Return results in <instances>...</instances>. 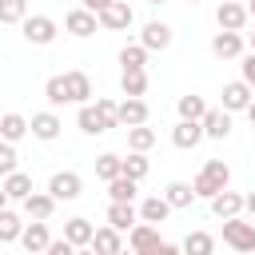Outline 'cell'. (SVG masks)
<instances>
[{"mask_svg": "<svg viewBox=\"0 0 255 255\" xmlns=\"http://www.w3.org/2000/svg\"><path fill=\"white\" fill-rule=\"evenodd\" d=\"M20 235H24L20 215H16L12 207H0V243H12V239H20Z\"/></svg>", "mask_w": 255, "mask_h": 255, "instance_id": "cell-31", "label": "cell"}, {"mask_svg": "<svg viewBox=\"0 0 255 255\" xmlns=\"http://www.w3.org/2000/svg\"><path fill=\"white\" fill-rule=\"evenodd\" d=\"M247 12H251V20H255V0H247Z\"/></svg>", "mask_w": 255, "mask_h": 255, "instance_id": "cell-45", "label": "cell"}, {"mask_svg": "<svg viewBox=\"0 0 255 255\" xmlns=\"http://www.w3.org/2000/svg\"><path fill=\"white\" fill-rule=\"evenodd\" d=\"M135 183H139V179H131V175H116V179H108V195L135 203Z\"/></svg>", "mask_w": 255, "mask_h": 255, "instance_id": "cell-33", "label": "cell"}, {"mask_svg": "<svg viewBox=\"0 0 255 255\" xmlns=\"http://www.w3.org/2000/svg\"><path fill=\"white\" fill-rule=\"evenodd\" d=\"M203 131H207V139H227V135H231V112H227L223 104H219V108H207Z\"/></svg>", "mask_w": 255, "mask_h": 255, "instance_id": "cell-13", "label": "cell"}, {"mask_svg": "<svg viewBox=\"0 0 255 255\" xmlns=\"http://www.w3.org/2000/svg\"><path fill=\"white\" fill-rule=\"evenodd\" d=\"M28 131H32V120H24L20 112H4V120H0V135H4V139L16 143V139H24Z\"/></svg>", "mask_w": 255, "mask_h": 255, "instance_id": "cell-24", "label": "cell"}, {"mask_svg": "<svg viewBox=\"0 0 255 255\" xmlns=\"http://www.w3.org/2000/svg\"><path fill=\"white\" fill-rule=\"evenodd\" d=\"M72 251H76V243H72V239H68V235H64V239H52V243H48V251H44V255H72Z\"/></svg>", "mask_w": 255, "mask_h": 255, "instance_id": "cell-40", "label": "cell"}, {"mask_svg": "<svg viewBox=\"0 0 255 255\" xmlns=\"http://www.w3.org/2000/svg\"><path fill=\"white\" fill-rule=\"evenodd\" d=\"M147 44L139 40V44H124L120 48V68H147Z\"/></svg>", "mask_w": 255, "mask_h": 255, "instance_id": "cell-29", "label": "cell"}, {"mask_svg": "<svg viewBox=\"0 0 255 255\" xmlns=\"http://www.w3.org/2000/svg\"><path fill=\"white\" fill-rule=\"evenodd\" d=\"M247 44H251V52H255V32H251V40H247Z\"/></svg>", "mask_w": 255, "mask_h": 255, "instance_id": "cell-46", "label": "cell"}, {"mask_svg": "<svg viewBox=\"0 0 255 255\" xmlns=\"http://www.w3.org/2000/svg\"><path fill=\"white\" fill-rule=\"evenodd\" d=\"M243 4H247V0H243Z\"/></svg>", "mask_w": 255, "mask_h": 255, "instance_id": "cell-49", "label": "cell"}, {"mask_svg": "<svg viewBox=\"0 0 255 255\" xmlns=\"http://www.w3.org/2000/svg\"><path fill=\"white\" fill-rule=\"evenodd\" d=\"M108 4H112V0H84V8H92V12H96V16H100V12H104V8H108Z\"/></svg>", "mask_w": 255, "mask_h": 255, "instance_id": "cell-42", "label": "cell"}, {"mask_svg": "<svg viewBox=\"0 0 255 255\" xmlns=\"http://www.w3.org/2000/svg\"><path fill=\"white\" fill-rule=\"evenodd\" d=\"M92 247H96L100 255H116V251L124 247V239H120V227H112V223H108V227H100V231L92 235Z\"/></svg>", "mask_w": 255, "mask_h": 255, "instance_id": "cell-27", "label": "cell"}, {"mask_svg": "<svg viewBox=\"0 0 255 255\" xmlns=\"http://www.w3.org/2000/svg\"><path fill=\"white\" fill-rule=\"evenodd\" d=\"M131 20H135V12L128 0H112L100 12V28H108V32H124V28H131Z\"/></svg>", "mask_w": 255, "mask_h": 255, "instance_id": "cell-6", "label": "cell"}, {"mask_svg": "<svg viewBox=\"0 0 255 255\" xmlns=\"http://www.w3.org/2000/svg\"><path fill=\"white\" fill-rule=\"evenodd\" d=\"M191 183H195L199 199H211V195H219V191L231 183V167H227L223 159H207V163H203V171H199Z\"/></svg>", "mask_w": 255, "mask_h": 255, "instance_id": "cell-2", "label": "cell"}, {"mask_svg": "<svg viewBox=\"0 0 255 255\" xmlns=\"http://www.w3.org/2000/svg\"><path fill=\"white\" fill-rule=\"evenodd\" d=\"M223 108L227 112H247V104L255 100V88L247 84V80H231V84H223Z\"/></svg>", "mask_w": 255, "mask_h": 255, "instance_id": "cell-9", "label": "cell"}, {"mask_svg": "<svg viewBox=\"0 0 255 255\" xmlns=\"http://www.w3.org/2000/svg\"><path fill=\"white\" fill-rule=\"evenodd\" d=\"M243 211H247V215L255 219V191H247V207H243Z\"/></svg>", "mask_w": 255, "mask_h": 255, "instance_id": "cell-43", "label": "cell"}, {"mask_svg": "<svg viewBox=\"0 0 255 255\" xmlns=\"http://www.w3.org/2000/svg\"><path fill=\"white\" fill-rule=\"evenodd\" d=\"M64 80H68V96H72V104H88V100H92V80H88V72L72 68V72H64Z\"/></svg>", "mask_w": 255, "mask_h": 255, "instance_id": "cell-22", "label": "cell"}, {"mask_svg": "<svg viewBox=\"0 0 255 255\" xmlns=\"http://www.w3.org/2000/svg\"><path fill=\"white\" fill-rule=\"evenodd\" d=\"M199 139H207V131H203V120H179V124L171 128V143H175L179 151H191V147H199Z\"/></svg>", "mask_w": 255, "mask_h": 255, "instance_id": "cell-7", "label": "cell"}, {"mask_svg": "<svg viewBox=\"0 0 255 255\" xmlns=\"http://www.w3.org/2000/svg\"><path fill=\"white\" fill-rule=\"evenodd\" d=\"M147 4H167V0H147Z\"/></svg>", "mask_w": 255, "mask_h": 255, "instance_id": "cell-47", "label": "cell"}, {"mask_svg": "<svg viewBox=\"0 0 255 255\" xmlns=\"http://www.w3.org/2000/svg\"><path fill=\"white\" fill-rule=\"evenodd\" d=\"M76 128H80L84 135H104V131H112L116 124L104 116L100 104H80V112H76Z\"/></svg>", "mask_w": 255, "mask_h": 255, "instance_id": "cell-4", "label": "cell"}, {"mask_svg": "<svg viewBox=\"0 0 255 255\" xmlns=\"http://www.w3.org/2000/svg\"><path fill=\"white\" fill-rule=\"evenodd\" d=\"M96 175L108 183V179H116V175H124V159L120 155H112V151H104L100 159H96Z\"/></svg>", "mask_w": 255, "mask_h": 255, "instance_id": "cell-36", "label": "cell"}, {"mask_svg": "<svg viewBox=\"0 0 255 255\" xmlns=\"http://www.w3.org/2000/svg\"><path fill=\"white\" fill-rule=\"evenodd\" d=\"M187 4H199V0H187Z\"/></svg>", "mask_w": 255, "mask_h": 255, "instance_id": "cell-48", "label": "cell"}, {"mask_svg": "<svg viewBox=\"0 0 255 255\" xmlns=\"http://www.w3.org/2000/svg\"><path fill=\"white\" fill-rule=\"evenodd\" d=\"M183 251H187V255H211V251H215V239H211L207 231H191V235L183 239Z\"/></svg>", "mask_w": 255, "mask_h": 255, "instance_id": "cell-37", "label": "cell"}, {"mask_svg": "<svg viewBox=\"0 0 255 255\" xmlns=\"http://www.w3.org/2000/svg\"><path fill=\"white\" fill-rule=\"evenodd\" d=\"M48 191H52L56 199H80V191H84V179H80L76 171H56V175L48 179Z\"/></svg>", "mask_w": 255, "mask_h": 255, "instance_id": "cell-12", "label": "cell"}, {"mask_svg": "<svg viewBox=\"0 0 255 255\" xmlns=\"http://www.w3.org/2000/svg\"><path fill=\"white\" fill-rule=\"evenodd\" d=\"M20 243H24V251H28V255H40V251H48V243H52V235H48V223H44V219H32V223L24 227V235H20Z\"/></svg>", "mask_w": 255, "mask_h": 255, "instance_id": "cell-14", "label": "cell"}, {"mask_svg": "<svg viewBox=\"0 0 255 255\" xmlns=\"http://www.w3.org/2000/svg\"><path fill=\"white\" fill-rule=\"evenodd\" d=\"M247 120H251V124H255V100H251V104H247Z\"/></svg>", "mask_w": 255, "mask_h": 255, "instance_id": "cell-44", "label": "cell"}, {"mask_svg": "<svg viewBox=\"0 0 255 255\" xmlns=\"http://www.w3.org/2000/svg\"><path fill=\"white\" fill-rule=\"evenodd\" d=\"M56 195L52 191H32L28 199H24V211H28V219H52V211H56Z\"/></svg>", "mask_w": 255, "mask_h": 255, "instance_id": "cell-20", "label": "cell"}, {"mask_svg": "<svg viewBox=\"0 0 255 255\" xmlns=\"http://www.w3.org/2000/svg\"><path fill=\"white\" fill-rule=\"evenodd\" d=\"M147 100L143 96H128L120 104V128H135V124H147Z\"/></svg>", "mask_w": 255, "mask_h": 255, "instance_id": "cell-16", "label": "cell"}, {"mask_svg": "<svg viewBox=\"0 0 255 255\" xmlns=\"http://www.w3.org/2000/svg\"><path fill=\"white\" fill-rule=\"evenodd\" d=\"M4 199L8 203H24L28 195H32V175H24V171H12V175H4Z\"/></svg>", "mask_w": 255, "mask_h": 255, "instance_id": "cell-19", "label": "cell"}, {"mask_svg": "<svg viewBox=\"0 0 255 255\" xmlns=\"http://www.w3.org/2000/svg\"><path fill=\"white\" fill-rule=\"evenodd\" d=\"M239 68H243V80L255 88V52H251V56H243V64H239Z\"/></svg>", "mask_w": 255, "mask_h": 255, "instance_id": "cell-41", "label": "cell"}, {"mask_svg": "<svg viewBox=\"0 0 255 255\" xmlns=\"http://www.w3.org/2000/svg\"><path fill=\"white\" fill-rule=\"evenodd\" d=\"M128 247H131L135 255H171V251H175V243H163L159 231H155V223H147V219L128 231Z\"/></svg>", "mask_w": 255, "mask_h": 255, "instance_id": "cell-1", "label": "cell"}, {"mask_svg": "<svg viewBox=\"0 0 255 255\" xmlns=\"http://www.w3.org/2000/svg\"><path fill=\"white\" fill-rule=\"evenodd\" d=\"M251 20V12H247V4L243 0H223L219 8H215V24L219 28H227V32H243V24Z\"/></svg>", "mask_w": 255, "mask_h": 255, "instance_id": "cell-5", "label": "cell"}, {"mask_svg": "<svg viewBox=\"0 0 255 255\" xmlns=\"http://www.w3.org/2000/svg\"><path fill=\"white\" fill-rule=\"evenodd\" d=\"M139 40H143L151 52H167V48H171V28H167L163 20H151V24H143Z\"/></svg>", "mask_w": 255, "mask_h": 255, "instance_id": "cell-18", "label": "cell"}, {"mask_svg": "<svg viewBox=\"0 0 255 255\" xmlns=\"http://www.w3.org/2000/svg\"><path fill=\"white\" fill-rule=\"evenodd\" d=\"M135 219H139L135 203H128V199H112V203H108V223H112V227L131 231V227H135Z\"/></svg>", "mask_w": 255, "mask_h": 255, "instance_id": "cell-17", "label": "cell"}, {"mask_svg": "<svg viewBox=\"0 0 255 255\" xmlns=\"http://www.w3.org/2000/svg\"><path fill=\"white\" fill-rule=\"evenodd\" d=\"M16 171V147H12V139H4V147H0V175H12Z\"/></svg>", "mask_w": 255, "mask_h": 255, "instance_id": "cell-39", "label": "cell"}, {"mask_svg": "<svg viewBox=\"0 0 255 255\" xmlns=\"http://www.w3.org/2000/svg\"><path fill=\"white\" fill-rule=\"evenodd\" d=\"M64 235H68L76 247H92V235H96V227H92L84 215H76V219H68V223H64Z\"/></svg>", "mask_w": 255, "mask_h": 255, "instance_id": "cell-26", "label": "cell"}, {"mask_svg": "<svg viewBox=\"0 0 255 255\" xmlns=\"http://www.w3.org/2000/svg\"><path fill=\"white\" fill-rule=\"evenodd\" d=\"M60 128H64V124H60V116H56V112H36V116H32V135H36V139H44V143H48V139H56V135H60Z\"/></svg>", "mask_w": 255, "mask_h": 255, "instance_id": "cell-23", "label": "cell"}, {"mask_svg": "<svg viewBox=\"0 0 255 255\" xmlns=\"http://www.w3.org/2000/svg\"><path fill=\"white\" fill-rule=\"evenodd\" d=\"M28 20V0H0V24H24Z\"/></svg>", "mask_w": 255, "mask_h": 255, "instance_id": "cell-34", "label": "cell"}, {"mask_svg": "<svg viewBox=\"0 0 255 255\" xmlns=\"http://www.w3.org/2000/svg\"><path fill=\"white\" fill-rule=\"evenodd\" d=\"M64 28H68L72 36H80V40H84V36H92V32L100 28V16H96L92 8H72V12L64 16Z\"/></svg>", "mask_w": 255, "mask_h": 255, "instance_id": "cell-11", "label": "cell"}, {"mask_svg": "<svg viewBox=\"0 0 255 255\" xmlns=\"http://www.w3.org/2000/svg\"><path fill=\"white\" fill-rule=\"evenodd\" d=\"M211 52H215L219 60H235V56H243V36H239V32L219 28V32H215V40H211Z\"/></svg>", "mask_w": 255, "mask_h": 255, "instance_id": "cell-15", "label": "cell"}, {"mask_svg": "<svg viewBox=\"0 0 255 255\" xmlns=\"http://www.w3.org/2000/svg\"><path fill=\"white\" fill-rule=\"evenodd\" d=\"M44 96H48V104H52V108L72 104V96H68V80H64V76H52V80L44 84Z\"/></svg>", "mask_w": 255, "mask_h": 255, "instance_id": "cell-35", "label": "cell"}, {"mask_svg": "<svg viewBox=\"0 0 255 255\" xmlns=\"http://www.w3.org/2000/svg\"><path fill=\"white\" fill-rule=\"evenodd\" d=\"M163 195L171 199V207H175V211H183V207H191V203L199 199L195 183H179V179H175V183H167V187H163Z\"/></svg>", "mask_w": 255, "mask_h": 255, "instance_id": "cell-25", "label": "cell"}, {"mask_svg": "<svg viewBox=\"0 0 255 255\" xmlns=\"http://www.w3.org/2000/svg\"><path fill=\"white\" fill-rule=\"evenodd\" d=\"M171 211H175V207H171L167 195H147V199L139 203V219H147V223H163Z\"/></svg>", "mask_w": 255, "mask_h": 255, "instance_id": "cell-21", "label": "cell"}, {"mask_svg": "<svg viewBox=\"0 0 255 255\" xmlns=\"http://www.w3.org/2000/svg\"><path fill=\"white\" fill-rule=\"evenodd\" d=\"M223 243L231 251H255V223H247L239 215L223 219Z\"/></svg>", "mask_w": 255, "mask_h": 255, "instance_id": "cell-3", "label": "cell"}, {"mask_svg": "<svg viewBox=\"0 0 255 255\" xmlns=\"http://www.w3.org/2000/svg\"><path fill=\"white\" fill-rule=\"evenodd\" d=\"M24 40L36 44V48L52 44V40H56V20H52V16H28V20H24Z\"/></svg>", "mask_w": 255, "mask_h": 255, "instance_id": "cell-8", "label": "cell"}, {"mask_svg": "<svg viewBox=\"0 0 255 255\" xmlns=\"http://www.w3.org/2000/svg\"><path fill=\"white\" fill-rule=\"evenodd\" d=\"M128 147H131V151H151V147H155V131H151L147 124L128 128Z\"/></svg>", "mask_w": 255, "mask_h": 255, "instance_id": "cell-30", "label": "cell"}, {"mask_svg": "<svg viewBox=\"0 0 255 255\" xmlns=\"http://www.w3.org/2000/svg\"><path fill=\"white\" fill-rule=\"evenodd\" d=\"M203 116H207V104H203V96H195V92L179 96V120H203Z\"/></svg>", "mask_w": 255, "mask_h": 255, "instance_id": "cell-32", "label": "cell"}, {"mask_svg": "<svg viewBox=\"0 0 255 255\" xmlns=\"http://www.w3.org/2000/svg\"><path fill=\"white\" fill-rule=\"evenodd\" d=\"M151 171V163H147V155L143 151H131L128 159H124V175H131V179H143Z\"/></svg>", "mask_w": 255, "mask_h": 255, "instance_id": "cell-38", "label": "cell"}, {"mask_svg": "<svg viewBox=\"0 0 255 255\" xmlns=\"http://www.w3.org/2000/svg\"><path fill=\"white\" fill-rule=\"evenodd\" d=\"M120 88H124V96H143L147 92V68H124Z\"/></svg>", "mask_w": 255, "mask_h": 255, "instance_id": "cell-28", "label": "cell"}, {"mask_svg": "<svg viewBox=\"0 0 255 255\" xmlns=\"http://www.w3.org/2000/svg\"><path fill=\"white\" fill-rule=\"evenodd\" d=\"M207 203H211V215H215V219H231V215H239V211L247 207V195H239V191H227V187H223V191H219V195H211Z\"/></svg>", "mask_w": 255, "mask_h": 255, "instance_id": "cell-10", "label": "cell"}]
</instances>
